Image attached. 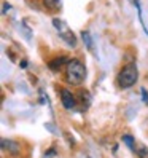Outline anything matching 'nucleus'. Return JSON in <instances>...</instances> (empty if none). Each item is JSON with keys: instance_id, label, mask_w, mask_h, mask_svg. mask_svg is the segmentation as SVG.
I'll use <instances>...</instances> for the list:
<instances>
[{"instance_id": "nucleus-3", "label": "nucleus", "mask_w": 148, "mask_h": 158, "mask_svg": "<svg viewBox=\"0 0 148 158\" xmlns=\"http://www.w3.org/2000/svg\"><path fill=\"white\" fill-rule=\"evenodd\" d=\"M59 99H61V104L64 106V109H67V110L75 109V106H77V94L67 88L59 89Z\"/></svg>"}, {"instance_id": "nucleus-6", "label": "nucleus", "mask_w": 148, "mask_h": 158, "mask_svg": "<svg viewBox=\"0 0 148 158\" xmlns=\"http://www.w3.org/2000/svg\"><path fill=\"white\" fill-rule=\"evenodd\" d=\"M59 37H61V40H64V42H66V43L70 46V48H75L77 43H78V40H77V35L73 34L72 31H69V29H66V31L59 32Z\"/></svg>"}, {"instance_id": "nucleus-13", "label": "nucleus", "mask_w": 148, "mask_h": 158, "mask_svg": "<svg viewBox=\"0 0 148 158\" xmlns=\"http://www.w3.org/2000/svg\"><path fill=\"white\" fill-rule=\"evenodd\" d=\"M53 26L56 27L59 32H62V29H64V23L61 19H58V18H54V19H53Z\"/></svg>"}, {"instance_id": "nucleus-5", "label": "nucleus", "mask_w": 148, "mask_h": 158, "mask_svg": "<svg viewBox=\"0 0 148 158\" xmlns=\"http://www.w3.org/2000/svg\"><path fill=\"white\" fill-rule=\"evenodd\" d=\"M70 58L64 56V54H59V56H54L48 61V67L53 70V72H61L62 69H66L67 62H69Z\"/></svg>"}, {"instance_id": "nucleus-2", "label": "nucleus", "mask_w": 148, "mask_h": 158, "mask_svg": "<svg viewBox=\"0 0 148 158\" xmlns=\"http://www.w3.org/2000/svg\"><path fill=\"white\" fill-rule=\"evenodd\" d=\"M138 80V69L135 62H126L116 73V85L121 89L132 88Z\"/></svg>"}, {"instance_id": "nucleus-1", "label": "nucleus", "mask_w": 148, "mask_h": 158, "mask_svg": "<svg viewBox=\"0 0 148 158\" xmlns=\"http://www.w3.org/2000/svg\"><path fill=\"white\" fill-rule=\"evenodd\" d=\"M64 80L72 86H81L86 80V66L78 58H70L64 69Z\"/></svg>"}, {"instance_id": "nucleus-12", "label": "nucleus", "mask_w": 148, "mask_h": 158, "mask_svg": "<svg viewBox=\"0 0 148 158\" xmlns=\"http://www.w3.org/2000/svg\"><path fill=\"white\" fill-rule=\"evenodd\" d=\"M58 155V152H56V148L54 147H51V148H48L45 153H43V158H53V156H56Z\"/></svg>"}, {"instance_id": "nucleus-7", "label": "nucleus", "mask_w": 148, "mask_h": 158, "mask_svg": "<svg viewBox=\"0 0 148 158\" xmlns=\"http://www.w3.org/2000/svg\"><path fill=\"white\" fill-rule=\"evenodd\" d=\"M42 6L48 13H56L61 8V0H42Z\"/></svg>"}, {"instance_id": "nucleus-4", "label": "nucleus", "mask_w": 148, "mask_h": 158, "mask_svg": "<svg viewBox=\"0 0 148 158\" xmlns=\"http://www.w3.org/2000/svg\"><path fill=\"white\" fill-rule=\"evenodd\" d=\"M0 147H2L3 153H8V155H11V156L21 155V144L18 142V141H13V139L2 137V139H0Z\"/></svg>"}, {"instance_id": "nucleus-15", "label": "nucleus", "mask_w": 148, "mask_h": 158, "mask_svg": "<svg viewBox=\"0 0 148 158\" xmlns=\"http://www.w3.org/2000/svg\"><path fill=\"white\" fill-rule=\"evenodd\" d=\"M2 8H3V10H2V15H6L8 11H10V10H11V5H10V3H6V2H3V5H2Z\"/></svg>"}, {"instance_id": "nucleus-16", "label": "nucleus", "mask_w": 148, "mask_h": 158, "mask_svg": "<svg viewBox=\"0 0 148 158\" xmlns=\"http://www.w3.org/2000/svg\"><path fill=\"white\" fill-rule=\"evenodd\" d=\"M19 67H21V69H26V67H27V59H21Z\"/></svg>"}, {"instance_id": "nucleus-14", "label": "nucleus", "mask_w": 148, "mask_h": 158, "mask_svg": "<svg viewBox=\"0 0 148 158\" xmlns=\"http://www.w3.org/2000/svg\"><path fill=\"white\" fill-rule=\"evenodd\" d=\"M140 93H142V99H143V102L148 106V91H146V88H142Z\"/></svg>"}, {"instance_id": "nucleus-9", "label": "nucleus", "mask_w": 148, "mask_h": 158, "mask_svg": "<svg viewBox=\"0 0 148 158\" xmlns=\"http://www.w3.org/2000/svg\"><path fill=\"white\" fill-rule=\"evenodd\" d=\"M81 42H83V45H85V48L88 50V51H94V42H92V37H91V34L88 32V31H81Z\"/></svg>"}, {"instance_id": "nucleus-11", "label": "nucleus", "mask_w": 148, "mask_h": 158, "mask_svg": "<svg viewBox=\"0 0 148 158\" xmlns=\"http://www.w3.org/2000/svg\"><path fill=\"white\" fill-rule=\"evenodd\" d=\"M135 153H137L138 158H148V147H145V145L137 147L135 148Z\"/></svg>"}, {"instance_id": "nucleus-8", "label": "nucleus", "mask_w": 148, "mask_h": 158, "mask_svg": "<svg viewBox=\"0 0 148 158\" xmlns=\"http://www.w3.org/2000/svg\"><path fill=\"white\" fill-rule=\"evenodd\" d=\"M77 98H80V102H81L83 106H85V109L91 106V99H92V96H91V93H89L88 89L80 88L78 93H77Z\"/></svg>"}, {"instance_id": "nucleus-10", "label": "nucleus", "mask_w": 148, "mask_h": 158, "mask_svg": "<svg viewBox=\"0 0 148 158\" xmlns=\"http://www.w3.org/2000/svg\"><path fill=\"white\" fill-rule=\"evenodd\" d=\"M123 142L131 148L132 152H135V141H134V137L131 134H123Z\"/></svg>"}]
</instances>
